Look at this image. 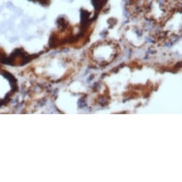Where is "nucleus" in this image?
I'll return each mask as SVG.
<instances>
[{"label": "nucleus", "instance_id": "f257e3e1", "mask_svg": "<svg viewBox=\"0 0 182 182\" xmlns=\"http://www.w3.org/2000/svg\"><path fill=\"white\" fill-rule=\"evenodd\" d=\"M26 1L0 0V60L7 59V46L18 40V30L27 29L34 21V18L26 13Z\"/></svg>", "mask_w": 182, "mask_h": 182}, {"label": "nucleus", "instance_id": "f03ea898", "mask_svg": "<svg viewBox=\"0 0 182 182\" xmlns=\"http://www.w3.org/2000/svg\"><path fill=\"white\" fill-rule=\"evenodd\" d=\"M92 4H93L96 11L100 10L102 8V7L104 5L101 0H92Z\"/></svg>", "mask_w": 182, "mask_h": 182}, {"label": "nucleus", "instance_id": "7ed1b4c3", "mask_svg": "<svg viewBox=\"0 0 182 182\" xmlns=\"http://www.w3.org/2000/svg\"><path fill=\"white\" fill-rule=\"evenodd\" d=\"M69 2H73L74 0H69Z\"/></svg>", "mask_w": 182, "mask_h": 182}, {"label": "nucleus", "instance_id": "20e7f679", "mask_svg": "<svg viewBox=\"0 0 182 182\" xmlns=\"http://www.w3.org/2000/svg\"><path fill=\"white\" fill-rule=\"evenodd\" d=\"M174 1H176V0H174Z\"/></svg>", "mask_w": 182, "mask_h": 182}]
</instances>
